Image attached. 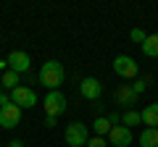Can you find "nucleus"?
Wrapping results in <instances>:
<instances>
[{"label":"nucleus","instance_id":"f257e3e1","mask_svg":"<svg viewBox=\"0 0 158 147\" xmlns=\"http://www.w3.org/2000/svg\"><path fill=\"white\" fill-rule=\"evenodd\" d=\"M37 79H40V84L45 87L48 92H56L58 87L63 84V79H66L63 63H58V61H45V63H42V68H40V74H37Z\"/></svg>","mask_w":158,"mask_h":147},{"label":"nucleus","instance_id":"5701e85b","mask_svg":"<svg viewBox=\"0 0 158 147\" xmlns=\"http://www.w3.org/2000/svg\"><path fill=\"white\" fill-rule=\"evenodd\" d=\"M8 147H24V142H21V139H13L11 145H8Z\"/></svg>","mask_w":158,"mask_h":147},{"label":"nucleus","instance_id":"1a4fd4ad","mask_svg":"<svg viewBox=\"0 0 158 147\" xmlns=\"http://www.w3.org/2000/svg\"><path fill=\"white\" fill-rule=\"evenodd\" d=\"M108 142L113 147H129L132 145V129H127V126H113L111 134H108Z\"/></svg>","mask_w":158,"mask_h":147},{"label":"nucleus","instance_id":"2eb2a0df","mask_svg":"<svg viewBox=\"0 0 158 147\" xmlns=\"http://www.w3.org/2000/svg\"><path fill=\"white\" fill-rule=\"evenodd\" d=\"M0 84H3V87H6V89H16V87H21V84H19V74L16 71H11V68H8V71H3V81H0Z\"/></svg>","mask_w":158,"mask_h":147},{"label":"nucleus","instance_id":"aec40b11","mask_svg":"<svg viewBox=\"0 0 158 147\" xmlns=\"http://www.w3.org/2000/svg\"><path fill=\"white\" fill-rule=\"evenodd\" d=\"M108 121H111V126H118V124H121V116H118V113H111V116H108Z\"/></svg>","mask_w":158,"mask_h":147},{"label":"nucleus","instance_id":"6ab92c4d","mask_svg":"<svg viewBox=\"0 0 158 147\" xmlns=\"http://www.w3.org/2000/svg\"><path fill=\"white\" fill-rule=\"evenodd\" d=\"M87 145H90V147H108V142L103 139V137H92V139L87 142Z\"/></svg>","mask_w":158,"mask_h":147},{"label":"nucleus","instance_id":"9d476101","mask_svg":"<svg viewBox=\"0 0 158 147\" xmlns=\"http://www.w3.org/2000/svg\"><path fill=\"white\" fill-rule=\"evenodd\" d=\"M142 113V124L150 126V129H158V102H153V105H145V110H140Z\"/></svg>","mask_w":158,"mask_h":147},{"label":"nucleus","instance_id":"9b49d317","mask_svg":"<svg viewBox=\"0 0 158 147\" xmlns=\"http://www.w3.org/2000/svg\"><path fill=\"white\" fill-rule=\"evenodd\" d=\"M140 47H142V55L145 58H158V34H148V40Z\"/></svg>","mask_w":158,"mask_h":147},{"label":"nucleus","instance_id":"412c9836","mask_svg":"<svg viewBox=\"0 0 158 147\" xmlns=\"http://www.w3.org/2000/svg\"><path fill=\"white\" fill-rule=\"evenodd\" d=\"M56 116H45V126H48V129H53V126H56Z\"/></svg>","mask_w":158,"mask_h":147},{"label":"nucleus","instance_id":"0eeeda50","mask_svg":"<svg viewBox=\"0 0 158 147\" xmlns=\"http://www.w3.org/2000/svg\"><path fill=\"white\" fill-rule=\"evenodd\" d=\"M6 61H8V68H11V71H16V74H27L29 66H32V61H29V55H27L24 50H13Z\"/></svg>","mask_w":158,"mask_h":147},{"label":"nucleus","instance_id":"4be33fe9","mask_svg":"<svg viewBox=\"0 0 158 147\" xmlns=\"http://www.w3.org/2000/svg\"><path fill=\"white\" fill-rule=\"evenodd\" d=\"M8 102H11V97H8L6 92H0V108H3V105H8Z\"/></svg>","mask_w":158,"mask_h":147},{"label":"nucleus","instance_id":"f03ea898","mask_svg":"<svg viewBox=\"0 0 158 147\" xmlns=\"http://www.w3.org/2000/svg\"><path fill=\"white\" fill-rule=\"evenodd\" d=\"M63 137H66L69 147H87V142H90V129H87V124H82V121H74V124L66 126Z\"/></svg>","mask_w":158,"mask_h":147},{"label":"nucleus","instance_id":"a211bd4d","mask_svg":"<svg viewBox=\"0 0 158 147\" xmlns=\"http://www.w3.org/2000/svg\"><path fill=\"white\" fill-rule=\"evenodd\" d=\"M132 89H135V95L140 97L142 92L148 89V79H135V81H132Z\"/></svg>","mask_w":158,"mask_h":147},{"label":"nucleus","instance_id":"dca6fc26","mask_svg":"<svg viewBox=\"0 0 158 147\" xmlns=\"http://www.w3.org/2000/svg\"><path fill=\"white\" fill-rule=\"evenodd\" d=\"M116 97H118V102H121V105H132V102L137 100V95H135V89H132V87H121Z\"/></svg>","mask_w":158,"mask_h":147},{"label":"nucleus","instance_id":"f3484780","mask_svg":"<svg viewBox=\"0 0 158 147\" xmlns=\"http://www.w3.org/2000/svg\"><path fill=\"white\" fill-rule=\"evenodd\" d=\"M129 40H132V42H137V45H142V42L148 40V34L142 32V29H137V26H135V29L129 32Z\"/></svg>","mask_w":158,"mask_h":147},{"label":"nucleus","instance_id":"4468645a","mask_svg":"<svg viewBox=\"0 0 158 147\" xmlns=\"http://www.w3.org/2000/svg\"><path fill=\"white\" fill-rule=\"evenodd\" d=\"M137 124H142V113L140 110H124L121 113V126H127V129H132V126H137Z\"/></svg>","mask_w":158,"mask_h":147},{"label":"nucleus","instance_id":"6e6552de","mask_svg":"<svg viewBox=\"0 0 158 147\" xmlns=\"http://www.w3.org/2000/svg\"><path fill=\"white\" fill-rule=\"evenodd\" d=\"M79 92H82L85 100H100L103 84H100L98 79H92V76H87V79H82V84H79Z\"/></svg>","mask_w":158,"mask_h":147},{"label":"nucleus","instance_id":"423d86ee","mask_svg":"<svg viewBox=\"0 0 158 147\" xmlns=\"http://www.w3.org/2000/svg\"><path fill=\"white\" fill-rule=\"evenodd\" d=\"M19 121H21V108L19 105L8 102V105L0 108V126H3V129H16Z\"/></svg>","mask_w":158,"mask_h":147},{"label":"nucleus","instance_id":"7ed1b4c3","mask_svg":"<svg viewBox=\"0 0 158 147\" xmlns=\"http://www.w3.org/2000/svg\"><path fill=\"white\" fill-rule=\"evenodd\" d=\"M113 71L121 76V79H140V66H137V61L135 58H129V55H116L113 58Z\"/></svg>","mask_w":158,"mask_h":147},{"label":"nucleus","instance_id":"ddd939ff","mask_svg":"<svg viewBox=\"0 0 158 147\" xmlns=\"http://www.w3.org/2000/svg\"><path fill=\"white\" fill-rule=\"evenodd\" d=\"M111 129H113V126H111V121H108L106 116H98V118L92 121V131H95L98 137H108Z\"/></svg>","mask_w":158,"mask_h":147},{"label":"nucleus","instance_id":"39448f33","mask_svg":"<svg viewBox=\"0 0 158 147\" xmlns=\"http://www.w3.org/2000/svg\"><path fill=\"white\" fill-rule=\"evenodd\" d=\"M11 102L13 105H19V108H34L37 105V95H34V89H29V87H16V89L11 92Z\"/></svg>","mask_w":158,"mask_h":147},{"label":"nucleus","instance_id":"f8f14e48","mask_svg":"<svg viewBox=\"0 0 158 147\" xmlns=\"http://www.w3.org/2000/svg\"><path fill=\"white\" fill-rule=\"evenodd\" d=\"M140 147H158V129L145 126L140 134Z\"/></svg>","mask_w":158,"mask_h":147},{"label":"nucleus","instance_id":"20e7f679","mask_svg":"<svg viewBox=\"0 0 158 147\" xmlns=\"http://www.w3.org/2000/svg\"><path fill=\"white\" fill-rule=\"evenodd\" d=\"M42 105H45V116H61L63 110H66L69 108V100H66V95H63V92H48L45 95V102H42Z\"/></svg>","mask_w":158,"mask_h":147}]
</instances>
